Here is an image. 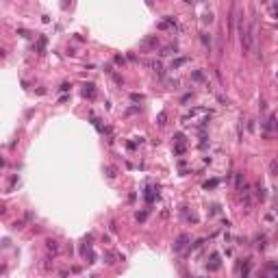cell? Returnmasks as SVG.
<instances>
[{"mask_svg": "<svg viewBox=\"0 0 278 278\" xmlns=\"http://www.w3.org/2000/svg\"><path fill=\"white\" fill-rule=\"evenodd\" d=\"M46 248L50 250V252H59V243H57V241H52V239H48V241H46Z\"/></svg>", "mask_w": 278, "mask_h": 278, "instance_id": "obj_1", "label": "cell"}, {"mask_svg": "<svg viewBox=\"0 0 278 278\" xmlns=\"http://www.w3.org/2000/svg\"><path fill=\"white\" fill-rule=\"evenodd\" d=\"M187 241H189L187 237H181V239H178V241L174 243V250H183V248H185V243H187Z\"/></svg>", "mask_w": 278, "mask_h": 278, "instance_id": "obj_2", "label": "cell"}, {"mask_svg": "<svg viewBox=\"0 0 278 278\" xmlns=\"http://www.w3.org/2000/svg\"><path fill=\"white\" fill-rule=\"evenodd\" d=\"M83 96H93V85H85V89H83Z\"/></svg>", "mask_w": 278, "mask_h": 278, "instance_id": "obj_3", "label": "cell"}, {"mask_svg": "<svg viewBox=\"0 0 278 278\" xmlns=\"http://www.w3.org/2000/svg\"><path fill=\"white\" fill-rule=\"evenodd\" d=\"M202 42H204V44H206V46H211V37H209V35H206V33H202Z\"/></svg>", "mask_w": 278, "mask_h": 278, "instance_id": "obj_4", "label": "cell"}]
</instances>
